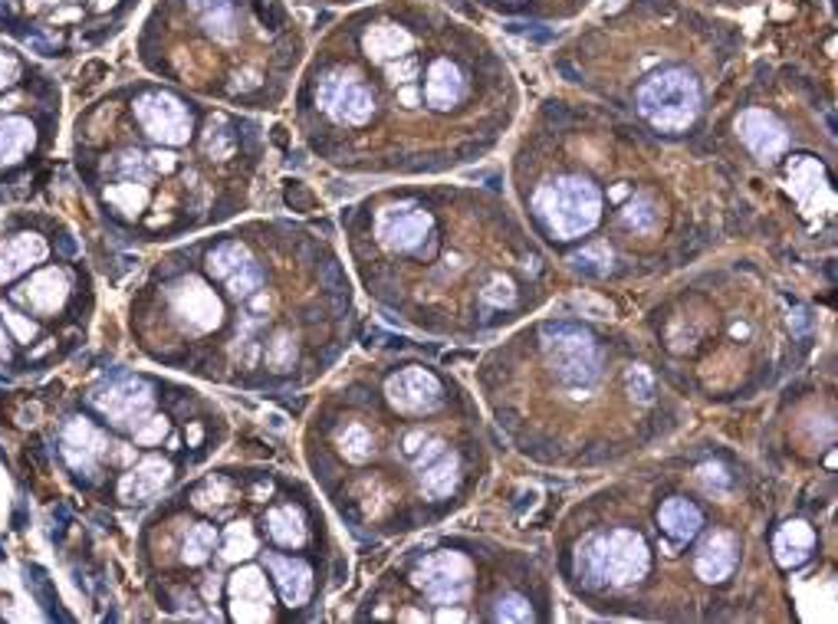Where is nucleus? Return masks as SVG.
<instances>
[{"mask_svg": "<svg viewBox=\"0 0 838 624\" xmlns=\"http://www.w3.org/2000/svg\"><path fill=\"white\" fill-rule=\"evenodd\" d=\"M309 460L336 506L375 536L431 529L487 481V424L477 395L427 358L375 365L339 392Z\"/></svg>", "mask_w": 838, "mask_h": 624, "instance_id": "obj_5", "label": "nucleus"}, {"mask_svg": "<svg viewBox=\"0 0 838 624\" xmlns=\"http://www.w3.org/2000/svg\"><path fill=\"white\" fill-rule=\"evenodd\" d=\"M481 402L533 464L592 471L629 460L684 424V395L622 329L543 316L477 365Z\"/></svg>", "mask_w": 838, "mask_h": 624, "instance_id": "obj_6", "label": "nucleus"}, {"mask_svg": "<svg viewBox=\"0 0 838 624\" xmlns=\"http://www.w3.org/2000/svg\"><path fill=\"white\" fill-rule=\"evenodd\" d=\"M382 622L530 624L553 618V578L533 553L481 536H431L368 598Z\"/></svg>", "mask_w": 838, "mask_h": 624, "instance_id": "obj_11", "label": "nucleus"}, {"mask_svg": "<svg viewBox=\"0 0 838 624\" xmlns=\"http://www.w3.org/2000/svg\"><path fill=\"white\" fill-rule=\"evenodd\" d=\"M198 274L208 279L217 303V323L210 336L227 333L220 343L224 372L237 375L240 382H254L257 375L286 382L299 375L306 329L277 319L279 296L270 286V267L254 244L240 234L210 244L198 257Z\"/></svg>", "mask_w": 838, "mask_h": 624, "instance_id": "obj_12", "label": "nucleus"}, {"mask_svg": "<svg viewBox=\"0 0 838 624\" xmlns=\"http://www.w3.org/2000/svg\"><path fill=\"white\" fill-rule=\"evenodd\" d=\"M3 323L20 336V343H30V339L37 336V326L27 323V319H20V313H13V309H3Z\"/></svg>", "mask_w": 838, "mask_h": 624, "instance_id": "obj_17", "label": "nucleus"}, {"mask_svg": "<svg viewBox=\"0 0 838 624\" xmlns=\"http://www.w3.org/2000/svg\"><path fill=\"white\" fill-rule=\"evenodd\" d=\"M346 220L368 293L424 336L481 339L556 293V267L520 210L481 188H388Z\"/></svg>", "mask_w": 838, "mask_h": 624, "instance_id": "obj_4", "label": "nucleus"}, {"mask_svg": "<svg viewBox=\"0 0 838 624\" xmlns=\"http://www.w3.org/2000/svg\"><path fill=\"white\" fill-rule=\"evenodd\" d=\"M809 313L750 264L681 283L648 316L654 361L681 395L743 402L806 355Z\"/></svg>", "mask_w": 838, "mask_h": 624, "instance_id": "obj_9", "label": "nucleus"}, {"mask_svg": "<svg viewBox=\"0 0 838 624\" xmlns=\"http://www.w3.org/2000/svg\"><path fill=\"white\" fill-rule=\"evenodd\" d=\"M496 17L506 20H536V23H562L592 10L599 0H474Z\"/></svg>", "mask_w": 838, "mask_h": 624, "instance_id": "obj_13", "label": "nucleus"}, {"mask_svg": "<svg viewBox=\"0 0 838 624\" xmlns=\"http://www.w3.org/2000/svg\"><path fill=\"white\" fill-rule=\"evenodd\" d=\"M700 141L710 148L737 208L743 195L782 205V234L829 240L836 220V126L819 82L796 67L753 63L717 109ZM740 214V210H737Z\"/></svg>", "mask_w": 838, "mask_h": 624, "instance_id": "obj_8", "label": "nucleus"}, {"mask_svg": "<svg viewBox=\"0 0 838 624\" xmlns=\"http://www.w3.org/2000/svg\"><path fill=\"white\" fill-rule=\"evenodd\" d=\"M13 299L23 303L37 316H57L67 306V299H70V279H67L63 270H57V267L40 270L27 286H20L13 293Z\"/></svg>", "mask_w": 838, "mask_h": 624, "instance_id": "obj_14", "label": "nucleus"}, {"mask_svg": "<svg viewBox=\"0 0 838 624\" xmlns=\"http://www.w3.org/2000/svg\"><path fill=\"white\" fill-rule=\"evenodd\" d=\"M43 257H47L43 237H37V234H17V237H10L7 244H0V283L20 277L23 270L43 264Z\"/></svg>", "mask_w": 838, "mask_h": 624, "instance_id": "obj_15", "label": "nucleus"}, {"mask_svg": "<svg viewBox=\"0 0 838 624\" xmlns=\"http://www.w3.org/2000/svg\"><path fill=\"white\" fill-rule=\"evenodd\" d=\"M333 3H349V0H333Z\"/></svg>", "mask_w": 838, "mask_h": 624, "instance_id": "obj_22", "label": "nucleus"}, {"mask_svg": "<svg viewBox=\"0 0 838 624\" xmlns=\"http://www.w3.org/2000/svg\"><path fill=\"white\" fill-rule=\"evenodd\" d=\"M17 72H20L17 60H13L10 53H0V89H3V86H10V82L17 79Z\"/></svg>", "mask_w": 838, "mask_h": 624, "instance_id": "obj_19", "label": "nucleus"}, {"mask_svg": "<svg viewBox=\"0 0 838 624\" xmlns=\"http://www.w3.org/2000/svg\"><path fill=\"white\" fill-rule=\"evenodd\" d=\"M520 217L553 267L625 283L694 264L737 214L703 141H664L595 99L550 96L510 158Z\"/></svg>", "mask_w": 838, "mask_h": 624, "instance_id": "obj_3", "label": "nucleus"}, {"mask_svg": "<svg viewBox=\"0 0 838 624\" xmlns=\"http://www.w3.org/2000/svg\"><path fill=\"white\" fill-rule=\"evenodd\" d=\"M299 50L283 0H161L141 37L145 67L237 106H274Z\"/></svg>", "mask_w": 838, "mask_h": 624, "instance_id": "obj_10", "label": "nucleus"}, {"mask_svg": "<svg viewBox=\"0 0 838 624\" xmlns=\"http://www.w3.org/2000/svg\"><path fill=\"white\" fill-rule=\"evenodd\" d=\"M737 20L691 0H622L575 30L553 70L664 141H698L743 72Z\"/></svg>", "mask_w": 838, "mask_h": 624, "instance_id": "obj_7", "label": "nucleus"}, {"mask_svg": "<svg viewBox=\"0 0 838 624\" xmlns=\"http://www.w3.org/2000/svg\"><path fill=\"white\" fill-rule=\"evenodd\" d=\"M691 3L710 7V10H747V7H757L760 0H691Z\"/></svg>", "mask_w": 838, "mask_h": 624, "instance_id": "obj_18", "label": "nucleus"}, {"mask_svg": "<svg viewBox=\"0 0 838 624\" xmlns=\"http://www.w3.org/2000/svg\"><path fill=\"white\" fill-rule=\"evenodd\" d=\"M523 112L487 33L441 0H375L319 47L299 92L329 161L375 175H447L484 161Z\"/></svg>", "mask_w": 838, "mask_h": 624, "instance_id": "obj_2", "label": "nucleus"}, {"mask_svg": "<svg viewBox=\"0 0 838 624\" xmlns=\"http://www.w3.org/2000/svg\"><path fill=\"white\" fill-rule=\"evenodd\" d=\"M37 139V129L30 119L20 116H7L0 119V165H17Z\"/></svg>", "mask_w": 838, "mask_h": 624, "instance_id": "obj_16", "label": "nucleus"}, {"mask_svg": "<svg viewBox=\"0 0 838 624\" xmlns=\"http://www.w3.org/2000/svg\"><path fill=\"white\" fill-rule=\"evenodd\" d=\"M37 3H63V0H37Z\"/></svg>", "mask_w": 838, "mask_h": 624, "instance_id": "obj_21", "label": "nucleus"}, {"mask_svg": "<svg viewBox=\"0 0 838 624\" xmlns=\"http://www.w3.org/2000/svg\"><path fill=\"white\" fill-rule=\"evenodd\" d=\"M0 355H7V339H3V333H0Z\"/></svg>", "mask_w": 838, "mask_h": 624, "instance_id": "obj_20", "label": "nucleus"}, {"mask_svg": "<svg viewBox=\"0 0 838 624\" xmlns=\"http://www.w3.org/2000/svg\"><path fill=\"white\" fill-rule=\"evenodd\" d=\"M776 496L737 457L698 447L589 493L556 526L559 585L609 618H760L776 598ZM786 575V572H782Z\"/></svg>", "mask_w": 838, "mask_h": 624, "instance_id": "obj_1", "label": "nucleus"}]
</instances>
